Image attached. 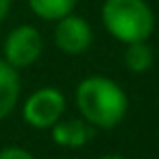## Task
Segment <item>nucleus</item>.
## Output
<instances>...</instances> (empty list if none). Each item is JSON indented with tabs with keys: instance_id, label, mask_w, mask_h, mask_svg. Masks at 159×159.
Returning <instances> with one entry per match:
<instances>
[{
	"instance_id": "4",
	"label": "nucleus",
	"mask_w": 159,
	"mask_h": 159,
	"mask_svg": "<svg viewBox=\"0 0 159 159\" xmlns=\"http://www.w3.org/2000/svg\"><path fill=\"white\" fill-rule=\"evenodd\" d=\"M44 52V37L37 26L33 24H18L11 29L2 42V59L16 68L24 70L39 61Z\"/></svg>"
},
{
	"instance_id": "6",
	"label": "nucleus",
	"mask_w": 159,
	"mask_h": 159,
	"mask_svg": "<svg viewBox=\"0 0 159 159\" xmlns=\"http://www.w3.org/2000/svg\"><path fill=\"white\" fill-rule=\"evenodd\" d=\"M48 131H50V139L61 148H83L94 137V126L83 118H72V120L61 118Z\"/></svg>"
},
{
	"instance_id": "10",
	"label": "nucleus",
	"mask_w": 159,
	"mask_h": 159,
	"mask_svg": "<svg viewBox=\"0 0 159 159\" xmlns=\"http://www.w3.org/2000/svg\"><path fill=\"white\" fill-rule=\"evenodd\" d=\"M0 159H37L31 150L22 148V146H5L2 150H0Z\"/></svg>"
},
{
	"instance_id": "8",
	"label": "nucleus",
	"mask_w": 159,
	"mask_h": 159,
	"mask_svg": "<svg viewBox=\"0 0 159 159\" xmlns=\"http://www.w3.org/2000/svg\"><path fill=\"white\" fill-rule=\"evenodd\" d=\"M122 61H124V66H126L129 72L144 74L155 63V50H152V46L148 42H133V44H126L124 46Z\"/></svg>"
},
{
	"instance_id": "3",
	"label": "nucleus",
	"mask_w": 159,
	"mask_h": 159,
	"mask_svg": "<svg viewBox=\"0 0 159 159\" xmlns=\"http://www.w3.org/2000/svg\"><path fill=\"white\" fill-rule=\"evenodd\" d=\"M68 100L59 87H39L29 94L22 102V118L31 129L48 131L55 122H59L66 113Z\"/></svg>"
},
{
	"instance_id": "7",
	"label": "nucleus",
	"mask_w": 159,
	"mask_h": 159,
	"mask_svg": "<svg viewBox=\"0 0 159 159\" xmlns=\"http://www.w3.org/2000/svg\"><path fill=\"white\" fill-rule=\"evenodd\" d=\"M22 94V81H20V70L11 68L2 57H0V122L9 118Z\"/></svg>"
},
{
	"instance_id": "1",
	"label": "nucleus",
	"mask_w": 159,
	"mask_h": 159,
	"mask_svg": "<svg viewBox=\"0 0 159 159\" xmlns=\"http://www.w3.org/2000/svg\"><path fill=\"white\" fill-rule=\"evenodd\" d=\"M74 98L81 118L94 129L111 131L124 120L129 111V98L122 85L102 74L85 76L76 85Z\"/></svg>"
},
{
	"instance_id": "2",
	"label": "nucleus",
	"mask_w": 159,
	"mask_h": 159,
	"mask_svg": "<svg viewBox=\"0 0 159 159\" xmlns=\"http://www.w3.org/2000/svg\"><path fill=\"white\" fill-rule=\"evenodd\" d=\"M102 29L120 44L148 42L155 33V11L148 0H105L100 7Z\"/></svg>"
},
{
	"instance_id": "12",
	"label": "nucleus",
	"mask_w": 159,
	"mask_h": 159,
	"mask_svg": "<svg viewBox=\"0 0 159 159\" xmlns=\"http://www.w3.org/2000/svg\"><path fill=\"white\" fill-rule=\"evenodd\" d=\"M98 159H129V157H124V155H102Z\"/></svg>"
},
{
	"instance_id": "9",
	"label": "nucleus",
	"mask_w": 159,
	"mask_h": 159,
	"mask_svg": "<svg viewBox=\"0 0 159 159\" xmlns=\"http://www.w3.org/2000/svg\"><path fill=\"white\" fill-rule=\"evenodd\" d=\"M29 9L44 22H57L70 13H74L79 0H26Z\"/></svg>"
},
{
	"instance_id": "5",
	"label": "nucleus",
	"mask_w": 159,
	"mask_h": 159,
	"mask_svg": "<svg viewBox=\"0 0 159 159\" xmlns=\"http://www.w3.org/2000/svg\"><path fill=\"white\" fill-rule=\"evenodd\" d=\"M52 39H55V46L63 55L79 57V55H85L89 46L94 44V31H92V24L83 16L70 13L55 22Z\"/></svg>"
},
{
	"instance_id": "11",
	"label": "nucleus",
	"mask_w": 159,
	"mask_h": 159,
	"mask_svg": "<svg viewBox=\"0 0 159 159\" xmlns=\"http://www.w3.org/2000/svg\"><path fill=\"white\" fill-rule=\"evenodd\" d=\"M9 11H11V0H0V24L7 20Z\"/></svg>"
}]
</instances>
